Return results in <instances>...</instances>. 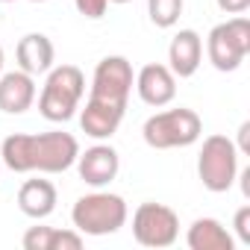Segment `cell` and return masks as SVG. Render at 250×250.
I'll return each instance as SVG.
<instances>
[{
  "label": "cell",
  "mask_w": 250,
  "mask_h": 250,
  "mask_svg": "<svg viewBox=\"0 0 250 250\" xmlns=\"http://www.w3.org/2000/svg\"><path fill=\"white\" fill-rule=\"evenodd\" d=\"M250 53V21L244 15H235L218 27H212L209 39H206V56L209 62L229 74V71H238V65L247 59Z\"/></svg>",
  "instance_id": "obj_6"
},
{
  "label": "cell",
  "mask_w": 250,
  "mask_h": 250,
  "mask_svg": "<svg viewBox=\"0 0 250 250\" xmlns=\"http://www.w3.org/2000/svg\"><path fill=\"white\" fill-rule=\"evenodd\" d=\"M133 83H136V74H133V62L127 56H106L94 68L88 97H100V100H109V103L127 106Z\"/></svg>",
  "instance_id": "obj_8"
},
{
  "label": "cell",
  "mask_w": 250,
  "mask_h": 250,
  "mask_svg": "<svg viewBox=\"0 0 250 250\" xmlns=\"http://www.w3.org/2000/svg\"><path fill=\"white\" fill-rule=\"evenodd\" d=\"M127 200L112 191L83 194L71 209V224L83 235H112L127 224Z\"/></svg>",
  "instance_id": "obj_4"
},
{
  "label": "cell",
  "mask_w": 250,
  "mask_h": 250,
  "mask_svg": "<svg viewBox=\"0 0 250 250\" xmlns=\"http://www.w3.org/2000/svg\"><path fill=\"white\" fill-rule=\"evenodd\" d=\"M74 6H77V12H80L83 18L97 21V18H103V15H106L109 0H74Z\"/></svg>",
  "instance_id": "obj_19"
},
{
  "label": "cell",
  "mask_w": 250,
  "mask_h": 250,
  "mask_svg": "<svg viewBox=\"0 0 250 250\" xmlns=\"http://www.w3.org/2000/svg\"><path fill=\"white\" fill-rule=\"evenodd\" d=\"M124 112H127V106H121V103L88 97L85 106L80 109V127L88 139H97V142L112 139L121 127V121H124Z\"/></svg>",
  "instance_id": "obj_10"
},
{
  "label": "cell",
  "mask_w": 250,
  "mask_h": 250,
  "mask_svg": "<svg viewBox=\"0 0 250 250\" xmlns=\"http://www.w3.org/2000/svg\"><path fill=\"white\" fill-rule=\"evenodd\" d=\"M203 62V39L197 30H180L168 44V68L174 77L188 80Z\"/></svg>",
  "instance_id": "obj_12"
},
{
  "label": "cell",
  "mask_w": 250,
  "mask_h": 250,
  "mask_svg": "<svg viewBox=\"0 0 250 250\" xmlns=\"http://www.w3.org/2000/svg\"><path fill=\"white\" fill-rule=\"evenodd\" d=\"M15 59H18V68L30 77H39V74H47L53 68V59H56V47L53 42L44 36V33H30L18 42V50H15Z\"/></svg>",
  "instance_id": "obj_14"
},
{
  "label": "cell",
  "mask_w": 250,
  "mask_h": 250,
  "mask_svg": "<svg viewBox=\"0 0 250 250\" xmlns=\"http://www.w3.org/2000/svg\"><path fill=\"white\" fill-rule=\"evenodd\" d=\"M80 156V142L71 133L50 130V133H15L0 145V162L15 174H65L74 168Z\"/></svg>",
  "instance_id": "obj_1"
},
{
  "label": "cell",
  "mask_w": 250,
  "mask_h": 250,
  "mask_svg": "<svg viewBox=\"0 0 250 250\" xmlns=\"http://www.w3.org/2000/svg\"><path fill=\"white\" fill-rule=\"evenodd\" d=\"M238 150L235 142L227 136H209L203 139L200 156H197V177L203 183L206 191L212 194H224L232 188L235 177H238Z\"/></svg>",
  "instance_id": "obj_5"
},
{
  "label": "cell",
  "mask_w": 250,
  "mask_h": 250,
  "mask_svg": "<svg viewBox=\"0 0 250 250\" xmlns=\"http://www.w3.org/2000/svg\"><path fill=\"white\" fill-rule=\"evenodd\" d=\"M3 62H6V56H3V47H0V74H3Z\"/></svg>",
  "instance_id": "obj_23"
},
{
  "label": "cell",
  "mask_w": 250,
  "mask_h": 250,
  "mask_svg": "<svg viewBox=\"0 0 250 250\" xmlns=\"http://www.w3.org/2000/svg\"><path fill=\"white\" fill-rule=\"evenodd\" d=\"M24 250H80L83 232L77 229H56V227H30L21 238Z\"/></svg>",
  "instance_id": "obj_17"
},
{
  "label": "cell",
  "mask_w": 250,
  "mask_h": 250,
  "mask_svg": "<svg viewBox=\"0 0 250 250\" xmlns=\"http://www.w3.org/2000/svg\"><path fill=\"white\" fill-rule=\"evenodd\" d=\"M83 94H85V74L77 65H56L47 71V80L42 85L39 112L53 124H65L77 115Z\"/></svg>",
  "instance_id": "obj_2"
},
{
  "label": "cell",
  "mask_w": 250,
  "mask_h": 250,
  "mask_svg": "<svg viewBox=\"0 0 250 250\" xmlns=\"http://www.w3.org/2000/svg\"><path fill=\"white\" fill-rule=\"evenodd\" d=\"M36 100V77L18 71L0 74V112L6 115H24Z\"/></svg>",
  "instance_id": "obj_13"
},
{
  "label": "cell",
  "mask_w": 250,
  "mask_h": 250,
  "mask_svg": "<svg viewBox=\"0 0 250 250\" xmlns=\"http://www.w3.org/2000/svg\"><path fill=\"white\" fill-rule=\"evenodd\" d=\"M136 91H139L142 103H147L153 109H162L177 97V77L171 74L168 65L150 62L136 74Z\"/></svg>",
  "instance_id": "obj_11"
},
{
  "label": "cell",
  "mask_w": 250,
  "mask_h": 250,
  "mask_svg": "<svg viewBox=\"0 0 250 250\" xmlns=\"http://www.w3.org/2000/svg\"><path fill=\"white\" fill-rule=\"evenodd\" d=\"M232 229H235V238L241 244H250V206H241L232 218Z\"/></svg>",
  "instance_id": "obj_20"
},
{
  "label": "cell",
  "mask_w": 250,
  "mask_h": 250,
  "mask_svg": "<svg viewBox=\"0 0 250 250\" xmlns=\"http://www.w3.org/2000/svg\"><path fill=\"white\" fill-rule=\"evenodd\" d=\"M133 238L142 247H153V250L171 247L180 238L177 212L171 206H165V203H153V200L142 203L133 212Z\"/></svg>",
  "instance_id": "obj_7"
},
{
  "label": "cell",
  "mask_w": 250,
  "mask_h": 250,
  "mask_svg": "<svg viewBox=\"0 0 250 250\" xmlns=\"http://www.w3.org/2000/svg\"><path fill=\"white\" fill-rule=\"evenodd\" d=\"M3 3H12V0H3Z\"/></svg>",
  "instance_id": "obj_26"
},
{
  "label": "cell",
  "mask_w": 250,
  "mask_h": 250,
  "mask_svg": "<svg viewBox=\"0 0 250 250\" xmlns=\"http://www.w3.org/2000/svg\"><path fill=\"white\" fill-rule=\"evenodd\" d=\"M0 165H3V162H0Z\"/></svg>",
  "instance_id": "obj_27"
},
{
  "label": "cell",
  "mask_w": 250,
  "mask_h": 250,
  "mask_svg": "<svg viewBox=\"0 0 250 250\" xmlns=\"http://www.w3.org/2000/svg\"><path fill=\"white\" fill-rule=\"evenodd\" d=\"M186 244L191 250H232L235 235L218 218H197L186 232Z\"/></svg>",
  "instance_id": "obj_16"
},
{
  "label": "cell",
  "mask_w": 250,
  "mask_h": 250,
  "mask_svg": "<svg viewBox=\"0 0 250 250\" xmlns=\"http://www.w3.org/2000/svg\"><path fill=\"white\" fill-rule=\"evenodd\" d=\"M109 3H130V0H109Z\"/></svg>",
  "instance_id": "obj_24"
},
{
  "label": "cell",
  "mask_w": 250,
  "mask_h": 250,
  "mask_svg": "<svg viewBox=\"0 0 250 250\" xmlns=\"http://www.w3.org/2000/svg\"><path fill=\"white\" fill-rule=\"evenodd\" d=\"M56 200H59V194L50 180H27L18 188V209L33 221L50 218L56 209Z\"/></svg>",
  "instance_id": "obj_15"
},
{
  "label": "cell",
  "mask_w": 250,
  "mask_h": 250,
  "mask_svg": "<svg viewBox=\"0 0 250 250\" xmlns=\"http://www.w3.org/2000/svg\"><path fill=\"white\" fill-rule=\"evenodd\" d=\"M74 165H77L80 180H83L85 186L103 188V186H109V183L118 177V171H121V156H118V150H115L112 145H91L85 153L80 150V156H77Z\"/></svg>",
  "instance_id": "obj_9"
},
{
  "label": "cell",
  "mask_w": 250,
  "mask_h": 250,
  "mask_svg": "<svg viewBox=\"0 0 250 250\" xmlns=\"http://www.w3.org/2000/svg\"><path fill=\"white\" fill-rule=\"evenodd\" d=\"M147 15H150L153 27L171 30V27H177V21L183 15V0H147Z\"/></svg>",
  "instance_id": "obj_18"
},
{
  "label": "cell",
  "mask_w": 250,
  "mask_h": 250,
  "mask_svg": "<svg viewBox=\"0 0 250 250\" xmlns=\"http://www.w3.org/2000/svg\"><path fill=\"white\" fill-rule=\"evenodd\" d=\"M145 145L153 150H174V147H191L203 136V121L194 109H165L145 121L142 127Z\"/></svg>",
  "instance_id": "obj_3"
},
{
  "label": "cell",
  "mask_w": 250,
  "mask_h": 250,
  "mask_svg": "<svg viewBox=\"0 0 250 250\" xmlns=\"http://www.w3.org/2000/svg\"><path fill=\"white\" fill-rule=\"evenodd\" d=\"M33 3H44V0H33Z\"/></svg>",
  "instance_id": "obj_25"
},
{
  "label": "cell",
  "mask_w": 250,
  "mask_h": 250,
  "mask_svg": "<svg viewBox=\"0 0 250 250\" xmlns=\"http://www.w3.org/2000/svg\"><path fill=\"white\" fill-rule=\"evenodd\" d=\"M250 121H244L241 127H238V145H235V150L238 153H250Z\"/></svg>",
  "instance_id": "obj_22"
},
{
  "label": "cell",
  "mask_w": 250,
  "mask_h": 250,
  "mask_svg": "<svg viewBox=\"0 0 250 250\" xmlns=\"http://www.w3.org/2000/svg\"><path fill=\"white\" fill-rule=\"evenodd\" d=\"M218 9L227 12V15H244L250 9V0H215Z\"/></svg>",
  "instance_id": "obj_21"
}]
</instances>
